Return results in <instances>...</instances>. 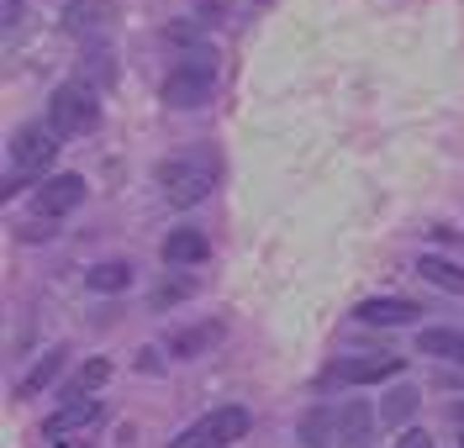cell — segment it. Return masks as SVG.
<instances>
[{
	"label": "cell",
	"instance_id": "e0dca14e",
	"mask_svg": "<svg viewBox=\"0 0 464 448\" xmlns=\"http://www.w3.org/2000/svg\"><path fill=\"white\" fill-rule=\"evenodd\" d=\"M217 338H222V328H217V322H206V328H196V332H174V343H169V348H174L179 358H196L201 348H211Z\"/></svg>",
	"mask_w": 464,
	"mask_h": 448
},
{
	"label": "cell",
	"instance_id": "8fae6325",
	"mask_svg": "<svg viewBox=\"0 0 464 448\" xmlns=\"http://www.w3.org/2000/svg\"><path fill=\"white\" fill-rule=\"evenodd\" d=\"M63 348H48V354L37 358V364H32L27 375H22V386H16V396H22V401H27V396H43V390L53 386L58 375H63Z\"/></svg>",
	"mask_w": 464,
	"mask_h": 448
},
{
	"label": "cell",
	"instance_id": "44dd1931",
	"mask_svg": "<svg viewBox=\"0 0 464 448\" xmlns=\"http://www.w3.org/2000/svg\"><path fill=\"white\" fill-rule=\"evenodd\" d=\"M396 448H433V433H401Z\"/></svg>",
	"mask_w": 464,
	"mask_h": 448
},
{
	"label": "cell",
	"instance_id": "ffe728a7",
	"mask_svg": "<svg viewBox=\"0 0 464 448\" xmlns=\"http://www.w3.org/2000/svg\"><path fill=\"white\" fill-rule=\"evenodd\" d=\"M327 427H338V417H327V412H306V417H301V443L322 448L327 443Z\"/></svg>",
	"mask_w": 464,
	"mask_h": 448
},
{
	"label": "cell",
	"instance_id": "ac0fdd59",
	"mask_svg": "<svg viewBox=\"0 0 464 448\" xmlns=\"http://www.w3.org/2000/svg\"><path fill=\"white\" fill-rule=\"evenodd\" d=\"M106 16H111V5H106V0H74V5H69V27H74V32L106 27Z\"/></svg>",
	"mask_w": 464,
	"mask_h": 448
},
{
	"label": "cell",
	"instance_id": "52a82bcc",
	"mask_svg": "<svg viewBox=\"0 0 464 448\" xmlns=\"http://www.w3.org/2000/svg\"><path fill=\"white\" fill-rule=\"evenodd\" d=\"M32 206L43 211V216H69L74 206H85V179L80 175H53L37 185V195H32Z\"/></svg>",
	"mask_w": 464,
	"mask_h": 448
},
{
	"label": "cell",
	"instance_id": "4fadbf2b",
	"mask_svg": "<svg viewBox=\"0 0 464 448\" xmlns=\"http://www.w3.org/2000/svg\"><path fill=\"white\" fill-rule=\"evenodd\" d=\"M417 348L433 358H454V364H464V332L454 328H422L417 332Z\"/></svg>",
	"mask_w": 464,
	"mask_h": 448
},
{
	"label": "cell",
	"instance_id": "2e32d148",
	"mask_svg": "<svg viewBox=\"0 0 464 448\" xmlns=\"http://www.w3.org/2000/svg\"><path fill=\"white\" fill-rule=\"evenodd\" d=\"M411 412H417V390L411 386H396L385 401H380V422H385V427H401Z\"/></svg>",
	"mask_w": 464,
	"mask_h": 448
},
{
	"label": "cell",
	"instance_id": "5b68a950",
	"mask_svg": "<svg viewBox=\"0 0 464 448\" xmlns=\"http://www.w3.org/2000/svg\"><path fill=\"white\" fill-rule=\"evenodd\" d=\"M248 433V412L243 406H217V412H206L201 422H190L169 448H227L237 443Z\"/></svg>",
	"mask_w": 464,
	"mask_h": 448
},
{
	"label": "cell",
	"instance_id": "603a6c76",
	"mask_svg": "<svg viewBox=\"0 0 464 448\" xmlns=\"http://www.w3.org/2000/svg\"><path fill=\"white\" fill-rule=\"evenodd\" d=\"M454 422H459V448H464V406H454Z\"/></svg>",
	"mask_w": 464,
	"mask_h": 448
},
{
	"label": "cell",
	"instance_id": "6da1fadb",
	"mask_svg": "<svg viewBox=\"0 0 464 448\" xmlns=\"http://www.w3.org/2000/svg\"><path fill=\"white\" fill-rule=\"evenodd\" d=\"M217 175H222V164L211 153H185V158H164L159 164V185H164V201L169 206H196V201H206Z\"/></svg>",
	"mask_w": 464,
	"mask_h": 448
},
{
	"label": "cell",
	"instance_id": "9c48e42d",
	"mask_svg": "<svg viewBox=\"0 0 464 448\" xmlns=\"http://www.w3.org/2000/svg\"><path fill=\"white\" fill-rule=\"evenodd\" d=\"M95 422H101V401H95V396H69L53 417H48L43 433L58 443V438H69V433H80V427H95Z\"/></svg>",
	"mask_w": 464,
	"mask_h": 448
},
{
	"label": "cell",
	"instance_id": "d6986e66",
	"mask_svg": "<svg viewBox=\"0 0 464 448\" xmlns=\"http://www.w3.org/2000/svg\"><path fill=\"white\" fill-rule=\"evenodd\" d=\"M111 380V364L106 358H90V364H80V375H74V386H69V396H85V390H101Z\"/></svg>",
	"mask_w": 464,
	"mask_h": 448
},
{
	"label": "cell",
	"instance_id": "7c38bea8",
	"mask_svg": "<svg viewBox=\"0 0 464 448\" xmlns=\"http://www.w3.org/2000/svg\"><path fill=\"white\" fill-rule=\"evenodd\" d=\"M417 274H422L428 285H438V291H449V296H464V269L449 264V259H438V253H422V259H417Z\"/></svg>",
	"mask_w": 464,
	"mask_h": 448
},
{
	"label": "cell",
	"instance_id": "9a60e30c",
	"mask_svg": "<svg viewBox=\"0 0 464 448\" xmlns=\"http://www.w3.org/2000/svg\"><path fill=\"white\" fill-rule=\"evenodd\" d=\"M338 438H343L348 448L370 443V412H364V401H348L343 412H338Z\"/></svg>",
	"mask_w": 464,
	"mask_h": 448
},
{
	"label": "cell",
	"instance_id": "7a4b0ae2",
	"mask_svg": "<svg viewBox=\"0 0 464 448\" xmlns=\"http://www.w3.org/2000/svg\"><path fill=\"white\" fill-rule=\"evenodd\" d=\"M211 90H217V63H211V53H190V59H179V69L164 80V106L196 111V106L211 100Z\"/></svg>",
	"mask_w": 464,
	"mask_h": 448
},
{
	"label": "cell",
	"instance_id": "ba28073f",
	"mask_svg": "<svg viewBox=\"0 0 464 448\" xmlns=\"http://www.w3.org/2000/svg\"><path fill=\"white\" fill-rule=\"evenodd\" d=\"M353 317L364 322V328H411L417 322V306L401 296H370L353 306Z\"/></svg>",
	"mask_w": 464,
	"mask_h": 448
},
{
	"label": "cell",
	"instance_id": "30bf717a",
	"mask_svg": "<svg viewBox=\"0 0 464 448\" xmlns=\"http://www.w3.org/2000/svg\"><path fill=\"white\" fill-rule=\"evenodd\" d=\"M206 253V238L201 233H190V227H174L169 238H164V264H174V269H185V264H201Z\"/></svg>",
	"mask_w": 464,
	"mask_h": 448
},
{
	"label": "cell",
	"instance_id": "3957f363",
	"mask_svg": "<svg viewBox=\"0 0 464 448\" xmlns=\"http://www.w3.org/2000/svg\"><path fill=\"white\" fill-rule=\"evenodd\" d=\"M58 158V127L53 121H27V127H16V138H11V175L22 179H37L48 175Z\"/></svg>",
	"mask_w": 464,
	"mask_h": 448
},
{
	"label": "cell",
	"instance_id": "7402d4cb",
	"mask_svg": "<svg viewBox=\"0 0 464 448\" xmlns=\"http://www.w3.org/2000/svg\"><path fill=\"white\" fill-rule=\"evenodd\" d=\"M0 11H5V32H11V27H22V0H5Z\"/></svg>",
	"mask_w": 464,
	"mask_h": 448
},
{
	"label": "cell",
	"instance_id": "277c9868",
	"mask_svg": "<svg viewBox=\"0 0 464 448\" xmlns=\"http://www.w3.org/2000/svg\"><path fill=\"white\" fill-rule=\"evenodd\" d=\"M48 121L58 127V138H85L95 132V121H101V100H95V90L85 85H58L53 100H48Z\"/></svg>",
	"mask_w": 464,
	"mask_h": 448
},
{
	"label": "cell",
	"instance_id": "8992f818",
	"mask_svg": "<svg viewBox=\"0 0 464 448\" xmlns=\"http://www.w3.org/2000/svg\"><path fill=\"white\" fill-rule=\"evenodd\" d=\"M406 358L401 354H375V358H338L327 375H322V386H380V380H391V375H401Z\"/></svg>",
	"mask_w": 464,
	"mask_h": 448
},
{
	"label": "cell",
	"instance_id": "5bb4252c",
	"mask_svg": "<svg viewBox=\"0 0 464 448\" xmlns=\"http://www.w3.org/2000/svg\"><path fill=\"white\" fill-rule=\"evenodd\" d=\"M90 291H101V296H116V291H127L132 285V264H121V259H111V264H95L85 274Z\"/></svg>",
	"mask_w": 464,
	"mask_h": 448
}]
</instances>
